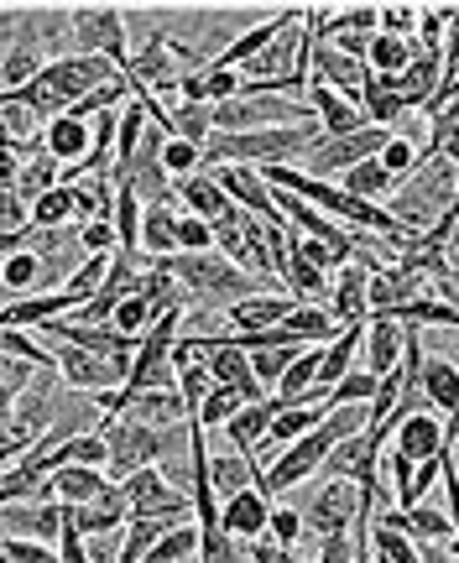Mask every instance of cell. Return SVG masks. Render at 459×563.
<instances>
[{"label":"cell","mask_w":459,"mask_h":563,"mask_svg":"<svg viewBox=\"0 0 459 563\" xmlns=\"http://www.w3.org/2000/svg\"><path fill=\"white\" fill-rule=\"evenodd\" d=\"M74 58V5H0V95Z\"/></svg>","instance_id":"1"},{"label":"cell","mask_w":459,"mask_h":563,"mask_svg":"<svg viewBox=\"0 0 459 563\" xmlns=\"http://www.w3.org/2000/svg\"><path fill=\"white\" fill-rule=\"evenodd\" d=\"M173 277H178V287L188 292V302H204V308H236V302L256 298L261 277H251V272H240L230 256H220V251H204V256H173Z\"/></svg>","instance_id":"2"},{"label":"cell","mask_w":459,"mask_h":563,"mask_svg":"<svg viewBox=\"0 0 459 563\" xmlns=\"http://www.w3.org/2000/svg\"><path fill=\"white\" fill-rule=\"evenodd\" d=\"M105 433H110V464H105V475L116 485H125L131 475L152 470V464H167L173 449H188V439H178V428H152V422L131 418V412L110 418Z\"/></svg>","instance_id":"3"},{"label":"cell","mask_w":459,"mask_h":563,"mask_svg":"<svg viewBox=\"0 0 459 563\" xmlns=\"http://www.w3.org/2000/svg\"><path fill=\"white\" fill-rule=\"evenodd\" d=\"M58 371H42L37 386L6 407V443H0V464L17 470L21 460H32L42 449V439L53 433V407H58Z\"/></svg>","instance_id":"4"},{"label":"cell","mask_w":459,"mask_h":563,"mask_svg":"<svg viewBox=\"0 0 459 563\" xmlns=\"http://www.w3.org/2000/svg\"><path fill=\"white\" fill-rule=\"evenodd\" d=\"M74 58H110L120 74L136 63V53L125 47L120 5H74Z\"/></svg>","instance_id":"5"},{"label":"cell","mask_w":459,"mask_h":563,"mask_svg":"<svg viewBox=\"0 0 459 563\" xmlns=\"http://www.w3.org/2000/svg\"><path fill=\"white\" fill-rule=\"evenodd\" d=\"M392 136H397V131H381V125H365L356 136H319V146L303 157V173H308V178H345L350 167L381 157V152L392 146Z\"/></svg>","instance_id":"6"},{"label":"cell","mask_w":459,"mask_h":563,"mask_svg":"<svg viewBox=\"0 0 459 563\" xmlns=\"http://www.w3.org/2000/svg\"><path fill=\"white\" fill-rule=\"evenodd\" d=\"M125 490V506H131V517H162V522H188V511H194V490H183L162 475L157 464L152 470H141L131 481L120 485Z\"/></svg>","instance_id":"7"},{"label":"cell","mask_w":459,"mask_h":563,"mask_svg":"<svg viewBox=\"0 0 459 563\" xmlns=\"http://www.w3.org/2000/svg\"><path fill=\"white\" fill-rule=\"evenodd\" d=\"M360 511H365V490H360L356 481H329L308 501V511H303V522H308V532H319L324 538H340V532H356L360 527Z\"/></svg>","instance_id":"8"},{"label":"cell","mask_w":459,"mask_h":563,"mask_svg":"<svg viewBox=\"0 0 459 563\" xmlns=\"http://www.w3.org/2000/svg\"><path fill=\"white\" fill-rule=\"evenodd\" d=\"M58 382L79 397H100V391H120L131 382V371L105 355H89V350H74V344H58Z\"/></svg>","instance_id":"9"},{"label":"cell","mask_w":459,"mask_h":563,"mask_svg":"<svg viewBox=\"0 0 459 563\" xmlns=\"http://www.w3.org/2000/svg\"><path fill=\"white\" fill-rule=\"evenodd\" d=\"M47 334L58 344H74V350H89V355H105V361H116V365H136L141 355V340H131V334H120L116 323H74V319H58V323H47Z\"/></svg>","instance_id":"10"},{"label":"cell","mask_w":459,"mask_h":563,"mask_svg":"<svg viewBox=\"0 0 459 563\" xmlns=\"http://www.w3.org/2000/svg\"><path fill=\"white\" fill-rule=\"evenodd\" d=\"M63 527H68V506H63L58 496L0 506V538H32V543H53V548H58Z\"/></svg>","instance_id":"11"},{"label":"cell","mask_w":459,"mask_h":563,"mask_svg":"<svg viewBox=\"0 0 459 563\" xmlns=\"http://www.w3.org/2000/svg\"><path fill=\"white\" fill-rule=\"evenodd\" d=\"M308 21V5H282V11H272L266 21H256V26H245L225 53H215V68H230V74H240L245 63H256L272 42L282 37V32H293V26H303Z\"/></svg>","instance_id":"12"},{"label":"cell","mask_w":459,"mask_h":563,"mask_svg":"<svg viewBox=\"0 0 459 563\" xmlns=\"http://www.w3.org/2000/svg\"><path fill=\"white\" fill-rule=\"evenodd\" d=\"M215 178H220V188L236 199V209H245V214H256L261 224H272V230H293V224L282 220V203H277V188L261 178L256 167H209Z\"/></svg>","instance_id":"13"},{"label":"cell","mask_w":459,"mask_h":563,"mask_svg":"<svg viewBox=\"0 0 459 563\" xmlns=\"http://www.w3.org/2000/svg\"><path fill=\"white\" fill-rule=\"evenodd\" d=\"M308 68H314V79H324L329 89H340L350 104L365 100V84H371V63L350 58V53H340V47H329V42H319L314 32H308Z\"/></svg>","instance_id":"14"},{"label":"cell","mask_w":459,"mask_h":563,"mask_svg":"<svg viewBox=\"0 0 459 563\" xmlns=\"http://www.w3.org/2000/svg\"><path fill=\"white\" fill-rule=\"evenodd\" d=\"M402 355H407V323L392 319V313H371L365 323V350H360V371H371L376 382L397 376Z\"/></svg>","instance_id":"15"},{"label":"cell","mask_w":459,"mask_h":563,"mask_svg":"<svg viewBox=\"0 0 459 563\" xmlns=\"http://www.w3.org/2000/svg\"><path fill=\"white\" fill-rule=\"evenodd\" d=\"M371 522L376 527H392L402 538H413V543H444V548H459V527L444 517V511H428V506H413V511H371Z\"/></svg>","instance_id":"16"},{"label":"cell","mask_w":459,"mask_h":563,"mask_svg":"<svg viewBox=\"0 0 459 563\" xmlns=\"http://www.w3.org/2000/svg\"><path fill=\"white\" fill-rule=\"evenodd\" d=\"M220 527L230 532V538H240V543H256V538H266V532H272V496H266L261 485H251V490L230 496V501L220 506Z\"/></svg>","instance_id":"17"},{"label":"cell","mask_w":459,"mask_h":563,"mask_svg":"<svg viewBox=\"0 0 459 563\" xmlns=\"http://www.w3.org/2000/svg\"><path fill=\"white\" fill-rule=\"evenodd\" d=\"M397 454L413 464H428V460H439V454H449V422H439L428 407L407 412L397 428Z\"/></svg>","instance_id":"18"},{"label":"cell","mask_w":459,"mask_h":563,"mask_svg":"<svg viewBox=\"0 0 459 563\" xmlns=\"http://www.w3.org/2000/svg\"><path fill=\"white\" fill-rule=\"evenodd\" d=\"M371 277L376 272H365V266H345L340 277H335V292H329V313H335V323L340 329H350V323H371Z\"/></svg>","instance_id":"19"},{"label":"cell","mask_w":459,"mask_h":563,"mask_svg":"<svg viewBox=\"0 0 459 563\" xmlns=\"http://www.w3.org/2000/svg\"><path fill=\"white\" fill-rule=\"evenodd\" d=\"M282 412V397H266V402H251L240 407L236 418L225 422V439L236 443V454H245V460H256L261 443H266V433H272V422H277ZM261 464V460H256Z\"/></svg>","instance_id":"20"},{"label":"cell","mask_w":459,"mask_h":563,"mask_svg":"<svg viewBox=\"0 0 459 563\" xmlns=\"http://www.w3.org/2000/svg\"><path fill=\"white\" fill-rule=\"evenodd\" d=\"M79 308L84 302L74 292H32V298H21V302H6L0 323L6 329H47V323H58L63 313H79Z\"/></svg>","instance_id":"21"},{"label":"cell","mask_w":459,"mask_h":563,"mask_svg":"<svg viewBox=\"0 0 459 563\" xmlns=\"http://www.w3.org/2000/svg\"><path fill=\"white\" fill-rule=\"evenodd\" d=\"M298 308V298L293 292H256V298L236 302L225 319H230V334H261V329H277V323H287V313Z\"/></svg>","instance_id":"22"},{"label":"cell","mask_w":459,"mask_h":563,"mask_svg":"<svg viewBox=\"0 0 459 563\" xmlns=\"http://www.w3.org/2000/svg\"><path fill=\"white\" fill-rule=\"evenodd\" d=\"M308 104H314V115H319L324 136H356V131H365V125H371L360 104H350L340 89H329L324 79L308 84Z\"/></svg>","instance_id":"23"},{"label":"cell","mask_w":459,"mask_h":563,"mask_svg":"<svg viewBox=\"0 0 459 563\" xmlns=\"http://www.w3.org/2000/svg\"><path fill=\"white\" fill-rule=\"evenodd\" d=\"M329 418V402H303V407H282L277 422H272V433H266V443H261L256 460H277L282 449H293L298 439H308L319 422Z\"/></svg>","instance_id":"24"},{"label":"cell","mask_w":459,"mask_h":563,"mask_svg":"<svg viewBox=\"0 0 459 563\" xmlns=\"http://www.w3.org/2000/svg\"><path fill=\"white\" fill-rule=\"evenodd\" d=\"M178 203L188 209V214H199V220L220 224L236 214V199L220 188V178L204 167V173H194V178H178Z\"/></svg>","instance_id":"25"},{"label":"cell","mask_w":459,"mask_h":563,"mask_svg":"<svg viewBox=\"0 0 459 563\" xmlns=\"http://www.w3.org/2000/svg\"><path fill=\"white\" fill-rule=\"evenodd\" d=\"M42 146H47V157H58L63 167H79L89 152H95V125L79 121V115H63L42 131Z\"/></svg>","instance_id":"26"},{"label":"cell","mask_w":459,"mask_h":563,"mask_svg":"<svg viewBox=\"0 0 459 563\" xmlns=\"http://www.w3.org/2000/svg\"><path fill=\"white\" fill-rule=\"evenodd\" d=\"M360 110H365V121L381 125V131H392V125L402 121V115H418L413 104L402 100V89L392 74H371V84H365V100H360Z\"/></svg>","instance_id":"27"},{"label":"cell","mask_w":459,"mask_h":563,"mask_svg":"<svg viewBox=\"0 0 459 563\" xmlns=\"http://www.w3.org/2000/svg\"><path fill=\"white\" fill-rule=\"evenodd\" d=\"M282 287L298 302H314V308H329V292H335V277H324L314 262H303L298 251L287 245V262H282Z\"/></svg>","instance_id":"28"},{"label":"cell","mask_w":459,"mask_h":563,"mask_svg":"<svg viewBox=\"0 0 459 563\" xmlns=\"http://www.w3.org/2000/svg\"><path fill=\"white\" fill-rule=\"evenodd\" d=\"M110 485H116V481H110L105 470H89V464H68V470H58V475H53V496H58L63 506H89V501H100Z\"/></svg>","instance_id":"29"},{"label":"cell","mask_w":459,"mask_h":563,"mask_svg":"<svg viewBox=\"0 0 459 563\" xmlns=\"http://www.w3.org/2000/svg\"><path fill=\"white\" fill-rule=\"evenodd\" d=\"M209 485H215V496H220V506H225L230 496L261 485V464L245 460V454H209Z\"/></svg>","instance_id":"30"},{"label":"cell","mask_w":459,"mask_h":563,"mask_svg":"<svg viewBox=\"0 0 459 563\" xmlns=\"http://www.w3.org/2000/svg\"><path fill=\"white\" fill-rule=\"evenodd\" d=\"M141 256H152V262H173V256H183V251H178V214H173V203L146 209V224H141Z\"/></svg>","instance_id":"31"},{"label":"cell","mask_w":459,"mask_h":563,"mask_svg":"<svg viewBox=\"0 0 459 563\" xmlns=\"http://www.w3.org/2000/svg\"><path fill=\"white\" fill-rule=\"evenodd\" d=\"M32 292H47V262H42L37 251H11L6 256V298L21 302V298H32Z\"/></svg>","instance_id":"32"},{"label":"cell","mask_w":459,"mask_h":563,"mask_svg":"<svg viewBox=\"0 0 459 563\" xmlns=\"http://www.w3.org/2000/svg\"><path fill=\"white\" fill-rule=\"evenodd\" d=\"M423 397L434 412L459 418V365L455 361H428L423 365Z\"/></svg>","instance_id":"33"},{"label":"cell","mask_w":459,"mask_h":563,"mask_svg":"<svg viewBox=\"0 0 459 563\" xmlns=\"http://www.w3.org/2000/svg\"><path fill=\"white\" fill-rule=\"evenodd\" d=\"M178 522H162V517H131L125 522V532H120V563H141L152 548L167 538Z\"/></svg>","instance_id":"34"},{"label":"cell","mask_w":459,"mask_h":563,"mask_svg":"<svg viewBox=\"0 0 459 563\" xmlns=\"http://www.w3.org/2000/svg\"><path fill=\"white\" fill-rule=\"evenodd\" d=\"M79 230V203H74V188L63 183V188H53V194H42L37 203H32V230Z\"/></svg>","instance_id":"35"},{"label":"cell","mask_w":459,"mask_h":563,"mask_svg":"<svg viewBox=\"0 0 459 563\" xmlns=\"http://www.w3.org/2000/svg\"><path fill=\"white\" fill-rule=\"evenodd\" d=\"M131 418L152 422V428H178V422H188V402L178 391H141L131 402Z\"/></svg>","instance_id":"36"},{"label":"cell","mask_w":459,"mask_h":563,"mask_svg":"<svg viewBox=\"0 0 459 563\" xmlns=\"http://www.w3.org/2000/svg\"><path fill=\"white\" fill-rule=\"evenodd\" d=\"M340 188H350L356 199H371V203H381L386 194H397V178L381 167V157H371V162H360V167H350L340 178Z\"/></svg>","instance_id":"37"},{"label":"cell","mask_w":459,"mask_h":563,"mask_svg":"<svg viewBox=\"0 0 459 563\" xmlns=\"http://www.w3.org/2000/svg\"><path fill=\"white\" fill-rule=\"evenodd\" d=\"M167 110H173V136L194 141V146H209V141H215V104L178 100V104H167Z\"/></svg>","instance_id":"38"},{"label":"cell","mask_w":459,"mask_h":563,"mask_svg":"<svg viewBox=\"0 0 459 563\" xmlns=\"http://www.w3.org/2000/svg\"><path fill=\"white\" fill-rule=\"evenodd\" d=\"M199 543H204V527L199 522H178L141 563H188V559H199Z\"/></svg>","instance_id":"39"},{"label":"cell","mask_w":459,"mask_h":563,"mask_svg":"<svg viewBox=\"0 0 459 563\" xmlns=\"http://www.w3.org/2000/svg\"><path fill=\"white\" fill-rule=\"evenodd\" d=\"M53 188H63V162H58V157H47V152H42V157H32L26 167H21L17 194H21L26 203H37L42 194H53Z\"/></svg>","instance_id":"40"},{"label":"cell","mask_w":459,"mask_h":563,"mask_svg":"<svg viewBox=\"0 0 459 563\" xmlns=\"http://www.w3.org/2000/svg\"><path fill=\"white\" fill-rule=\"evenodd\" d=\"M0 350L26 365H37V371H58V350H47L32 329H6V334H0Z\"/></svg>","instance_id":"41"},{"label":"cell","mask_w":459,"mask_h":563,"mask_svg":"<svg viewBox=\"0 0 459 563\" xmlns=\"http://www.w3.org/2000/svg\"><path fill=\"white\" fill-rule=\"evenodd\" d=\"M157 319H162V313H157V302L146 298V292H136V298H125V302H120V308H116V319H110V323H116L120 334H131V340H146V334H152V323H157Z\"/></svg>","instance_id":"42"},{"label":"cell","mask_w":459,"mask_h":563,"mask_svg":"<svg viewBox=\"0 0 459 563\" xmlns=\"http://www.w3.org/2000/svg\"><path fill=\"white\" fill-rule=\"evenodd\" d=\"M199 563H251V543H240V538H230L225 527H204Z\"/></svg>","instance_id":"43"},{"label":"cell","mask_w":459,"mask_h":563,"mask_svg":"<svg viewBox=\"0 0 459 563\" xmlns=\"http://www.w3.org/2000/svg\"><path fill=\"white\" fill-rule=\"evenodd\" d=\"M371 74H392L397 79L402 68L413 63V42H402V37H386V32H376V42H371Z\"/></svg>","instance_id":"44"},{"label":"cell","mask_w":459,"mask_h":563,"mask_svg":"<svg viewBox=\"0 0 459 563\" xmlns=\"http://www.w3.org/2000/svg\"><path fill=\"white\" fill-rule=\"evenodd\" d=\"M240 407H251V402H245V391H236V386H215V391L204 397V407L194 412V418H199L204 428H225V422L236 418Z\"/></svg>","instance_id":"45"},{"label":"cell","mask_w":459,"mask_h":563,"mask_svg":"<svg viewBox=\"0 0 459 563\" xmlns=\"http://www.w3.org/2000/svg\"><path fill=\"white\" fill-rule=\"evenodd\" d=\"M371 548H376V559H386V563H428L423 559V543L402 538L392 527H371Z\"/></svg>","instance_id":"46"},{"label":"cell","mask_w":459,"mask_h":563,"mask_svg":"<svg viewBox=\"0 0 459 563\" xmlns=\"http://www.w3.org/2000/svg\"><path fill=\"white\" fill-rule=\"evenodd\" d=\"M37 365H26V361H17V355H0V391H6V407L11 402H21L32 386H37Z\"/></svg>","instance_id":"47"},{"label":"cell","mask_w":459,"mask_h":563,"mask_svg":"<svg viewBox=\"0 0 459 563\" xmlns=\"http://www.w3.org/2000/svg\"><path fill=\"white\" fill-rule=\"evenodd\" d=\"M376 391H381V382L371 376V371H350L340 386H335V397H329V407H365V402H376Z\"/></svg>","instance_id":"48"},{"label":"cell","mask_w":459,"mask_h":563,"mask_svg":"<svg viewBox=\"0 0 459 563\" xmlns=\"http://www.w3.org/2000/svg\"><path fill=\"white\" fill-rule=\"evenodd\" d=\"M162 162H167L173 183H178V178H194V173H204V146H194V141H183V136H167V146H162Z\"/></svg>","instance_id":"49"},{"label":"cell","mask_w":459,"mask_h":563,"mask_svg":"<svg viewBox=\"0 0 459 563\" xmlns=\"http://www.w3.org/2000/svg\"><path fill=\"white\" fill-rule=\"evenodd\" d=\"M209 391H215V376H209V365H204V361L183 365V371H178V397L188 402V418H194V412L204 407V397H209Z\"/></svg>","instance_id":"50"},{"label":"cell","mask_w":459,"mask_h":563,"mask_svg":"<svg viewBox=\"0 0 459 563\" xmlns=\"http://www.w3.org/2000/svg\"><path fill=\"white\" fill-rule=\"evenodd\" d=\"M79 251H84V256H116V251H120L116 220H89V224H79Z\"/></svg>","instance_id":"51"},{"label":"cell","mask_w":459,"mask_h":563,"mask_svg":"<svg viewBox=\"0 0 459 563\" xmlns=\"http://www.w3.org/2000/svg\"><path fill=\"white\" fill-rule=\"evenodd\" d=\"M423 26V5H381V32L402 42H418Z\"/></svg>","instance_id":"52"},{"label":"cell","mask_w":459,"mask_h":563,"mask_svg":"<svg viewBox=\"0 0 459 563\" xmlns=\"http://www.w3.org/2000/svg\"><path fill=\"white\" fill-rule=\"evenodd\" d=\"M0 559L6 563H63L53 543H32V538H0Z\"/></svg>","instance_id":"53"},{"label":"cell","mask_w":459,"mask_h":563,"mask_svg":"<svg viewBox=\"0 0 459 563\" xmlns=\"http://www.w3.org/2000/svg\"><path fill=\"white\" fill-rule=\"evenodd\" d=\"M178 251L183 256H204V251H215V224L199 220V214H178Z\"/></svg>","instance_id":"54"},{"label":"cell","mask_w":459,"mask_h":563,"mask_svg":"<svg viewBox=\"0 0 459 563\" xmlns=\"http://www.w3.org/2000/svg\"><path fill=\"white\" fill-rule=\"evenodd\" d=\"M418 162H423V146H413L407 136H392V146L381 152V167H386V173H392L397 183L413 178V173H418Z\"/></svg>","instance_id":"55"},{"label":"cell","mask_w":459,"mask_h":563,"mask_svg":"<svg viewBox=\"0 0 459 563\" xmlns=\"http://www.w3.org/2000/svg\"><path fill=\"white\" fill-rule=\"evenodd\" d=\"M308 532V522H303V511H293V506H272V543H282V548H298V538Z\"/></svg>","instance_id":"56"},{"label":"cell","mask_w":459,"mask_h":563,"mask_svg":"<svg viewBox=\"0 0 459 563\" xmlns=\"http://www.w3.org/2000/svg\"><path fill=\"white\" fill-rule=\"evenodd\" d=\"M303 350H308V344H303ZM293 361H298V350H261V355H251L261 386H282V376H287V365Z\"/></svg>","instance_id":"57"},{"label":"cell","mask_w":459,"mask_h":563,"mask_svg":"<svg viewBox=\"0 0 459 563\" xmlns=\"http://www.w3.org/2000/svg\"><path fill=\"white\" fill-rule=\"evenodd\" d=\"M356 532H340V538H324L319 543V559L314 563H356V543H350Z\"/></svg>","instance_id":"58"},{"label":"cell","mask_w":459,"mask_h":563,"mask_svg":"<svg viewBox=\"0 0 459 563\" xmlns=\"http://www.w3.org/2000/svg\"><path fill=\"white\" fill-rule=\"evenodd\" d=\"M251 559L256 563H298V548H282V543H272V538H256V543H251Z\"/></svg>","instance_id":"59"},{"label":"cell","mask_w":459,"mask_h":563,"mask_svg":"<svg viewBox=\"0 0 459 563\" xmlns=\"http://www.w3.org/2000/svg\"><path fill=\"white\" fill-rule=\"evenodd\" d=\"M423 559H428V563H459V548H444V543H423Z\"/></svg>","instance_id":"60"},{"label":"cell","mask_w":459,"mask_h":563,"mask_svg":"<svg viewBox=\"0 0 459 563\" xmlns=\"http://www.w3.org/2000/svg\"><path fill=\"white\" fill-rule=\"evenodd\" d=\"M188 563H199V559H188Z\"/></svg>","instance_id":"61"},{"label":"cell","mask_w":459,"mask_h":563,"mask_svg":"<svg viewBox=\"0 0 459 563\" xmlns=\"http://www.w3.org/2000/svg\"><path fill=\"white\" fill-rule=\"evenodd\" d=\"M251 563H256V559H251Z\"/></svg>","instance_id":"62"}]
</instances>
